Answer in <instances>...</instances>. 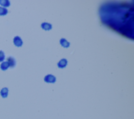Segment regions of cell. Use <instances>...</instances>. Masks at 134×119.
I'll use <instances>...</instances> for the list:
<instances>
[{"instance_id":"cell-1","label":"cell","mask_w":134,"mask_h":119,"mask_svg":"<svg viewBox=\"0 0 134 119\" xmlns=\"http://www.w3.org/2000/svg\"><path fill=\"white\" fill-rule=\"evenodd\" d=\"M8 89L6 87L2 88L1 90V91H0V94H1V97L3 98H7L8 96Z\"/></svg>"},{"instance_id":"cell-2","label":"cell","mask_w":134,"mask_h":119,"mask_svg":"<svg viewBox=\"0 0 134 119\" xmlns=\"http://www.w3.org/2000/svg\"><path fill=\"white\" fill-rule=\"evenodd\" d=\"M13 42L15 46L18 47H20L22 45V42L21 39L18 36H16L14 37V38L13 39Z\"/></svg>"},{"instance_id":"cell-3","label":"cell","mask_w":134,"mask_h":119,"mask_svg":"<svg viewBox=\"0 0 134 119\" xmlns=\"http://www.w3.org/2000/svg\"><path fill=\"white\" fill-rule=\"evenodd\" d=\"M7 61L10 68H13L15 66V60L12 57H8L7 58Z\"/></svg>"},{"instance_id":"cell-4","label":"cell","mask_w":134,"mask_h":119,"mask_svg":"<svg viewBox=\"0 0 134 119\" xmlns=\"http://www.w3.org/2000/svg\"><path fill=\"white\" fill-rule=\"evenodd\" d=\"M10 66L8 62L4 61V62H2V63L1 64V65H0V68H1V70L5 71V70H6Z\"/></svg>"},{"instance_id":"cell-5","label":"cell","mask_w":134,"mask_h":119,"mask_svg":"<svg viewBox=\"0 0 134 119\" xmlns=\"http://www.w3.org/2000/svg\"><path fill=\"white\" fill-rule=\"evenodd\" d=\"M0 5L4 7H8L10 5V2L8 0H0Z\"/></svg>"},{"instance_id":"cell-6","label":"cell","mask_w":134,"mask_h":119,"mask_svg":"<svg viewBox=\"0 0 134 119\" xmlns=\"http://www.w3.org/2000/svg\"><path fill=\"white\" fill-rule=\"evenodd\" d=\"M8 13V10L5 8L0 7V16H5Z\"/></svg>"},{"instance_id":"cell-7","label":"cell","mask_w":134,"mask_h":119,"mask_svg":"<svg viewBox=\"0 0 134 119\" xmlns=\"http://www.w3.org/2000/svg\"><path fill=\"white\" fill-rule=\"evenodd\" d=\"M5 54L3 51L0 50V62H2L5 59Z\"/></svg>"}]
</instances>
